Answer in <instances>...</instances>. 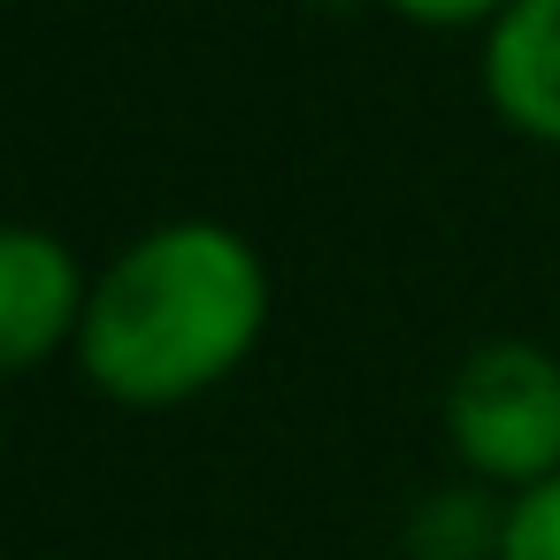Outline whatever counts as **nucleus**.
Wrapping results in <instances>:
<instances>
[{
	"label": "nucleus",
	"instance_id": "2",
	"mask_svg": "<svg viewBox=\"0 0 560 560\" xmlns=\"http://www.w3.org/2000/svg\"><path fill=\"white\" fill-rule=\"evenodd\" d=\"M445 438L491 483L560 476V361L529 338H483L445 384Z\"/></svg>",
	"mask_w": 560,
	"mask_h": 560
},
{
	"label": "nucleus",
	"instance_id": "1",
	"mask_svg": "<svg viewBox=\"0 0 560 560\" xmlns=\"http://www.w3.org/2000/svg\"><path fill=\"white\" fill-rule=\"evenodd\" d=\"M261 315H269L261 254L231 223L185 215L154 223L101 269L78 323V353L108 399L162 407L231 376L261 338Z\"/></svg>",
	"mask_w": 560,
	"mask_h": 560
},
{
	"label": "nucleus",
	"instance_id": "5",
	"mask_svg": "<svg viewBox=\"0 0 560 560\" xmlns=\"http://www.w3.org/2000/svg\"><path fill=\"white\" fill-rule=\"evenodd\" d=\"M499 529H506V514H491L476 491H445L415 514V552L422 560H476V552H499Z\"/></svg>",
	"mask_w": 560,
	"mask_h": 560
},
{
	"label": "nucleus",
	"instance_id": "4",
	"mask_svg": "<svg viewBox=\"0 0 560 560\" xmlns=\"http://www.w3.org/2000/svg\"><path fill=\"white\" fill-rule=\"evenodd\" d=\"M483 93L514 131L560 139V0H506L491 16Z\"/></svg>",
	"mask_w": 560,
	"mask_h": 560
},
{
	"label": "nucleus",
	"instance_id": "3",
	"mask_svg": "<svg viewBox=\"0 0 560 560\" xmlns=\"http://www.w3.org/2000/svg\"><path fill=\"white\" fill-rule=\"evenodd\" d=\"M85 284H78V261L62 238L16 223L0 238V353L16 369H32L70 323H85Z\"/></svg>",
	"mask_w": 560,
	"mask_h": 560
},
{
	"label": "nucleus",
	"instance_id": "7",
	"mask_svg": "<svg viewBox=\"0 0 560 560\" xmlns=\"http://www.w3.org/2000/svg\"><path fill=\"white\" fill-rule=\"evenodd\" d=\"M392 9H407L422 24H468V16H499L506 0H392Z\"/></svg>",
	"mask_w": 560,
	"mask_h": 560
},
{
	"label": "nucleus",
	"instance_id": "6",
	"mask_svg": "<svg viewBox=\"0 0 560 560\" xmlns=\"http://www.w3.org/2000/svg\"><path fill=\"white\" fill-rule=\"evenodd\" d=\"M499 560H560V476L529 483V491L506 506Z\"/></svg>",
	"mask_w": 560,
	"mask_h": 560
}]
</instances>
